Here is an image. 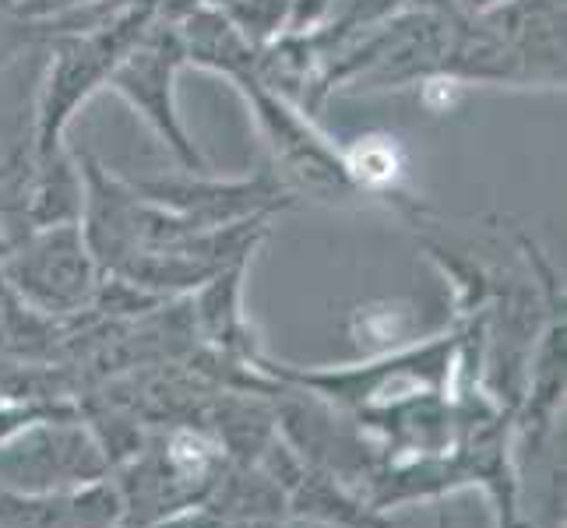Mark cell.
<instances>
[{
	"instance_id": "10",
	"label": "cell",
	"mask_w": 567,
	"mask_h": 528,
	"mask_svg": "<svg viewBox=\"0 0 567 528\" xmlns=\"http://www.w3.org/2000/svg\"><path fill=\"white\" fill-rule=\"evenodd\" d=\"M177 29L184 39L187 64L223 74L229 85H240L258 74V46L247 43V35L229 22L223 8L198 0L177 18Z\"/></svg>"
},
{
	"instance_id": "1",
	"label": "cell",
	"mask_w": 567,
	"mask_h": 528,
	"mask_svg": "<svg viewBox=\"0 0 567 528\" xmlns=\"http://www.w3.org/2000/svg\"><path fill=\"white\" fill-rule=\"evenodd\" d=\"M458 366L462 335L455 328L426 342L381 352V356H367L349 366H292L265 356L258 370L265 377L297 384L310 391V395L324 398L374 437L402 408L434 395H455Z\"/></svg>"
},
{
	"instance_id": "17",
	"label": "cell",
	"mask_w": 567,
	"mask_h": 528,
	"mask_svg": "<svg viewBox=\"0 0 567 528\" xmlns=\"http://www.w3.org/2000/svg\"><path fill=\"white\" fill-rule=\"evenodd\" d=\"M25 4H29V0H0V8H8L14 14H25Z\"/></svg>"
},
{
	"instance_id": "6",
	"label": "cell",
	"mask_w": 567,
	"mask_h": 528,
	"mask_svg": "<svg viewBox=\"0 0 567 528\" xmlns=\"http://www.w3.org/2000/svg\"><path fill=\"white\" fill-rule=\"evenodd\" d=\"M233 89L247 100L254 124H258L261 138L271 152L268 166L276 169V176L286 184L292 198H310L321 205L357 201V190L349 184L342 166V152L318 127L315 116H307L303 110L286 103L282 95L265 89L258 82V74Z\"/></svg>"
},
{
	"instance_id": "7",
	"label": "cell",
	"mask_w": 567,
	"mask_h": 528,
	"mask_svg": "<svg viewBox=\"0 0 567 528\" xmlns=\"http://www.w3.org/2000/svg\"><path fill=\"white\" fill-rule=\"evenodd\" d=\"M134 187L148 201L181 215L194 229H223L250 219H276L279 211L292 208V201H297L271 166L258 169L254 176H237V180L181 169V176L138 180Z\"/></svg>"
},
{
	"instance_id": "8",
	"label": "cell",
	"mask_w": 567,
	"mask_h": 528,
	"mask_svg": "<svg viewBox=\"0 0 567 528\" xmlns=\"http://www.w3.org/2000/svg\"><path fill=\"white\" fill-rule=\"evenodd\" d=\"M564 0H501L473 14L529 74L533 89H564Z\"/></svg>"
},
{
	"instance_id": "11",
	"label": "cell",
	"mask_w": 567,
	"mask_h": 528,
	"mask_svg": "<svg viewBox=\"0 0 567 528\" xmlns=\"http://www.w3.org/2000/svg\"><path fill=\"white\" fill-rule=\"evenodd\" d=\"M339 152L357 198L388 201L402 215H413L416 222L423 219V205L416 198H409L405 190L409 159L399 138H391V134H360L349 145H339Z\"/></svg>"
},
{
	"instance_id": "16",
	"label": "cell",
	"mask_w": 567,
	"mask_h": 528,
	"mask_svg": "<svg viewBox=\"0 0 567 528\" xmlns=\"http://www.w3.org/2000/svg\"><path fill=\"white\" fill-rule=\"evenodd\" d=\"M494 4H501V0H458V8H462L465 14H480V11L494 8Z\"/></svg>"
},
{
	"instance_id": "15",
	"label": "cell",
	"mask_w": 567,
	"mask_h": 528,
	"mask_svg": "<svg viewBox=\"0 0 567 528\" xmlns=\"http://www.w3.org/2000/svg\"><path fill=\"white\" fill-rule=\"evenodd\" d=\"M279 528H346L336 521H321V518H297V515H286Z\"/></svg>"
},
{
	"instance_id": "5",
	"label": "cell",
	"mask_w": 567,
	"mask_h": 528,
	"mask_svg": "<svg viewBox=\"0 0 567 528\" xmlns=\"http://www.w3.org/2000/svg\"><path fill=\"white\" fill-rule=\"evenodd\" d=\"M187 68L184 39L177 18L155 14L145 32L134 39V46L113 68L106 89L142 116L145 127L169 148L184 173H205V155L187 134L177 110V77Z\"/></svg>"
},
{
	"instance_id": "3",
	"label": "cell",
	"mask_w": 567,
	"mask_h": 528,
	"mask_svg": "<svg viewBox=\"0 0 567 528\" xmlns=\"http://www.w3.org/2000/svg\"><path fill=\"white\" fill-rule=\"evenodd\" d=\"M0 276L14 303L43 321L82 318L103 286V271L82 222H56L22 232L0 250Z\"/></svg>"
},
{
	"instance_id": "9",
	"label": "cell",
	"mask_w": 567,
	"mask_h": 528,
	"mask_svg": "<svg viewBox=\"0 0 567 528\" xmlns=\"http://www.w3.org/2000/svg\"><path fill=\"white\" fill-rule=\"evenodd\" d=\"M0 528H124V500L113 476L56 494L0 486Z\"/></svg>"
},
{
	"instance_id": "2",
	"label": "cell",
	"mask_w": 567,
	"mask_h": 528,
	"mask_svg": "<svg viewBox=\"0 0 567 528\" xmlns=\"http://www.w3.org/2000/svg\"><path fill=\"white\" fill-rule=\"evenodd\" d=\"M152 18V11L116 0V8L95 25L71 29L53 39L50 64L35 100L29 163H56L71 152L64 138L74 116L95 92L106 89L113 68L121 64V56L134 46V39L145 32Z\"/></svg>"
},
{
	"instance_id": "14",
	"label": "cell",
	"mask_w": 567,
	"mask_h": 528,
	"mask_svg": "<svg viewBox=\"0 0 567 528\" xmlns=\"http://www.w3.org/2000/svg\"><path fill=\"white\" fill-rule=\"evenodd\" d=\"M89 4H100V0H29L25 18H61L78 8H89Z\"/></svg>"
},
{
	"instance_id": "12",
	"label": "cell",
	"mask_w": 567,
	"mask_h": 528,
	"mask_svg": "<svg viewBox=\"0 0 567 528\" xmlns=\"http://www.w3.org/2000/svg\"><path fill=\"white\" fill-rule=\"evenodd\" d=\"M113 8H116V0H100V4L78 8V11L61 14V18H25V14H14L8 8H0V71H4L8 64H14L18 56L32 46H43V43L50 46L56 35H64L71 29L95 25Z\"/></svg>"
},
{
	"instance_id": "13",
	"label": "cell",
	"mask_w": 567,
	"mask_h": 528,
	"mask_svg": "<svg viewBox=\"0 0 567 528\" xmlns=\"http://www.w3.org/2000/svg\"><path fill=\"white\" fill-rule=\"evenodd\" d=\"M349 335H353V345L363 352V360L413 345V310L402 303L360 307L353 324H349Z\"/></svg>"
},
{
	"instance_id": "4",
	"label": "cell",
	"mask_w": 567,
	"mask_h": 528,
	"mask_svg": "<svg viewBox=\"0 0 567 528\" xmlns=\"http://www.w3.org/2000/svg\"><path fill=\"white\" fill-rule=\"evenodd\" d=\"M113 462L82 408L22 423L0 437V486L14 494H56L106 479Z\"/></svg>"
}]
</instances>
